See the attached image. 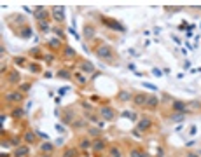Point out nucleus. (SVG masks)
<instances>
[{"label": "nucleus", "mask_w": 201, "mask_h": 157, "mask_svg": "<svg viewBox=\"0 0 201 157\" xmlns=\"http://www.w3.org/2000/svg\"><path fill=\"white\" fill-rule=\"evenodd\" d=\"M56 131H58V133H61V135H63V133H65V127H63L61 124H56Z\"/></svg>", "instance_id": "nucleus-45"}, {"label": "nucleus", "mask_w": 201, "mask_h": 157, "mask_svg": "<svg viewBox=\"0 0 201 157\" xmlns=\"http://www.w3.org/2000/svg\"><path fill=\"white\" fill-rule=\"evenodd\" d=\"M63 121H65V122H72V124H74V121H72V112H70V110H67V112H65V117H63Z\"/></svg>", "instance_id": "nucleus-39"}, {"label": "nucleus", "mask_w": 201, "mask_h": 157, "mask_svg": "<svg viewBox=\"0 0 201 157\" xmlns=\"http://www.w3.org/2000/svg\"><path fill=\"white\" fill-rule=\"evenodd\" d=\"M28 155H30V147L28 145H19L12 152V157H28Z\"/></svg>", "instance_id": "nucleus-9"}, {"label": "nucleus", "mask_w": 201, "mask_h": 157, "mask_svg": "<svg viewBox=\"0 0 201 157\" xmlns=\"http://www.w3.org/2000/svg\"><path fill=\"white\" fill-rule=\"evenodd\" d=\"M147 94H143V93H136V94H133V103L136 105V107H145L147 105Z\"/></svg>", "instance_id": "nucleus-13"}, {"label": "nucleus", "mask_w": 201, "mask_h": 157, "mask_svg": "<svg viewBox=\"0 0 201 157\" xmlns=\"http://www.w3.org/2000/svg\"><path fill=\"white\" fill-rule=\"evenodd\" d=\"M88 133H89V136H94V138H100V135H102V131H100L98 127H89Z\"/></svg>", "instance_id": "nucleus-33"}, {"label": "nucleus", "mask_w": 201, "mask_h": 157, "mask_svg": "<svg viewBox=\"0 0 201 157\" xmlns=\"http://www.w3.org/2000/svg\"><path fill=\"white\" fill-rule=\"evenodd\" d=\"M171 107H173V112H180V113H189L187 112V103L182 100H173V103H171Z\"/></svg>", "instance_id": "nucleus-10"}, {"label": "nucleus", "mask_w": 201, "mask_h": 157, "mask_svg": "<svg viewBox=\"0 0 201 157\" xmlns=\"http://www.w3.org/2000/svg\"><path fill=\"white\" fill-rule=\"evenodd\" d=\"M68 31H70V33L74 35V37H75V39H79V35L75 33V30H74V26H70V28H68Z\"/></svg>", "instance_id": "nucleus-46"}, {"label": "nucleus", "mask_w": 201, "mask_h": 157, "mask_svg": "<svg viewBox=\"0 0 201 157\" xmlns=\"http://www.w3.org/2000/svg\"><path fill=\"white\" fill-rule=\"evenodd\" d=\"M54 150V143H49V141H44V143H40V152L42 154H53Z\"/></svg>", "instance_id": "nucleus-18"}, {"label": "nucleus", "mask_w": 201, "mask_h": 157, "mask_svg": "<svg viewBox=\"0 0 201 157\" xmlns=\"http://www.w3.org/2000/svg\"><path fill=\"white\" fill-rule=\"evenodd\" d=\"M61 56H63V59L72 61V59H77V52H75V49L72 47V45L65 44V45H63V51H61Z\"/></svg>", "instance_id": "nucleus-7"}, {"label": "nucleus", "mask_w": 201, "mask_h": 157, "mask_svg": "<svg viewBox=\"0 0 201 157\" xmlns=\"http://www.w3.org/2000/svg\"><path fill=\"white\" fill-rule=\"evenodd\" d=\"M25 100V94L21 91H7L4 94V101H9V103H21Z\"/></svg>", "instance_id": "nucleus-5"}, {"label": "nucleus", "mask_w": 201, "mask_h": 157, "mask_svg": "<svg viewBox=\"0 0 201 157\" xmlns=\"http://www.w3.org/2000/svg\"><path fill=\"white\" fill-rule=\"evenodd\" d=\"M105 148H107V141H105V140H102V138H96L93 141L91 150H93V152H96V154H100V152H103Z\"/></svg>", "instance_id": "nucleus-11"}, {"label": "nucleus", "mask_w": 201, "mask_h": 157, "mask_svg": "<svg viewBox=\"0 0 201 157\" xmlns=\"http://www.w3.org/2000/svg\"><path fill=\"white\" fill-rule=\"evenodd\" d=\"M51 16H53V19L56 23H63L65 21V7L63 5H54L51 9Z\"/></svg>", "instance_id": "nucleus-6"}, {"label": "nucleus", "mask_w": 201, "mask_h": 157, "mask_svg": "<svg viewBox=\"0 0 201 157\" xmlns=\"http://www.w3.org/2000/svg\"><path fill=\"white\" fill-rule=\"evenodd\" d=\"M44 59L47 61V63H53V61H54V56H53V54H45Z\"/></svg>", "instance_id": "nucleus-42"}, {"label": "nucleus", "mask_w": 201, "mask_h": 157, "mask_svg": "<svg viewBox=\"0 0 201 157\" xmlns=\"http://www.w3.org/2000/svg\"><path fill=\"white\" fill-rule=\"evenodd\" d=\"M49 45H51V49H60L61 47V40L60 39H49Z\"/></svg>", "instance_id": "nucleus-30"}, {"label": "nucleus", "mask_w": 201, "mask_h": 157, "mask_svg": "<svg viewBox=\"0 0 201 157\" xmlns=\"http://www.w3.org/2000/svg\"><path fill=\"white\" fill-rule=\"evenodd\" d=\"M23 141H25L26 145L37 143V133H35V129H28L26 133H25V136H23Z\"/></svg>", "instance_id": "nucleus-12"}, {"label": "nucleus", "mask_w": 201, "mask_h": 157, "mask_svg": "<svg viewBox=\"0 0 201 157\" xmlns=\"http://www.w3.org/2000/svg\"><path fill=\"white\" fill-rule=\"evenodd\" d=\"M30 87H31V84H19V91H21V93H28V91H30Z\"/></svg>", "instance_id": "nucleus-36"}, {"label": "nucleus", "mask_w": 201, "mask_h": 157, "mask_svg": "<svg viewBox=\"0 0 201 157\" xmlns=\"http://www.w3.org/2000/svg\"><path fill=\"white\" fill-rule=\"evenodd\" d=\"M61 157H79V148L77 147H68L63 150Z\"/></svg>", "instance_id": "nucleus-17"}, {"label": "nucleus", "mask_w": 201, "mask_h": 157, "mask_svg": "<svg viewBox=\"0 0 201 157\" xmlns=\"http://www.w3.org/2000/svg\"><path fill=\"white\" fill-rule=\"evenodd\" d=\"M80 70H82L84 74H93V72H94V65L91 63L89 59H86V61L80 63Z\"/></svg>", "instance_id": "nucleus-16"}, {"label": "nucleus", "mask_w": 201, "mask_h": 157, "mask_svg": "<svg viewBox=\"0 0 201 157\" xmlns=\"http://www.w3.org/2000/svg\"><path fill=\"white\" fill-rule=\"evenodd\" d=\"M191 135H196V126H191Z\"/></svg>", "instance_id": "nucleus-48"}, {"label": "nucleus", "mask_w": 201, "mask_h": 157, "mask_svg": "<svg viewBox=\"0 0 201 157\" xmlns=\"http://www.w3.org/2000/svg\"><path fill=\"white\" fill-rule=\"evenodd\" d=\"M79 157H89V155H88V154H82V155H79Z\"/></svg>", "instance_id": "nucleus-49"}, {"label": "nucleus", "mask_w": 201, "mask_h": 157, "mask_svg": "<svg viewBox=\"0 0 201 157\" xmlns=\"http://www.w3.org/2000/svg\"><path fill=\"white\" fill-rule=\"evenodd\" d=\"M74 78H75V80H77L79 84H82V86L86 84V77H84L82 74H80V72H75V74H74Z\"/></svg>", "instance_id": "nucleus-31"}, {"label": "nucleus", "mask_w": 201, "mask_h": 157, "mask_svg": "<svg viewBox=\"0 0 201 157\" xmlns=\"http://www.w3.org/2000/svg\"><path fill=\"white\" fill-rule=\"evenodd\" d=\"M108 155L110 157H122V152H121V148H117L116 145H112L108 148Z\"/></svg>", "instance_id": "nucleus-27"}, {"label": "nucleus", "mask_w": 201, "mask_h": 157, "mask_svg": "<svg viewBox=\"0 0 201 157\" xmlns=\"http://www.w3.org/2000/svg\"><path fill=\"white\" fill-rule=\"evenodd\" d=\"M152 127V121L149 117H142L138 122H136V129L142 131V133H145V131H149Z\"/></svg>", "instance_id": "nucleus-8"}, {"label": "nucleus", "mask_w": 201, "mask_h": 157, "mask_svg": "<svg viewBox=\"0 0 201 157\" xmlns=\"http://www.w3.org/2000/svg\"><path fill=\"white\" fill-rule=\"evenodd\" d=\"M185 115H187V113L173 112V115L170 117V121H171V122H184V121H185Z\"/></svg>", "instance_id": "nucleus-24"}, {"label": "nucleus", "mask_w": 201, "mask_h": 157, "mask_svg": "<svg viewBox=\"0 0 201 157\" xmlns=\"http://www.w3.org/2000/svg\"><path fill=\"white\" fill-rule=\"evenodd\" d=\"M100 117H102V121L110 122L116 119V110L112 108V107H108V105H103L102 108H100Z\"/></svg>", "instance_id": "nucleus-4"}, {"label": "nucleus", "mask_w": 201, "mask_h": 157, "mask_svg": "<svg viewBox=\"0 0 201 157\" xmlns=\"http://www.w3.org/2000/svg\"><path fill=\"white\" fill-rule=\"evenodd\" d=\"M72 126H74V127H84L86 122H84V121H77V122L74 121V124H72Z\"/></svg>", "instance_id": "nucleus-40"}, {"label": "nucleus", "mask_w": 201, "mask_h": 157, "mask_svg": "<svg viewBox=\"0 0 201 157\" xmlns=\"http://www.w3.org/2000/svg\"><path fill=\"white\" fill-rule=\"evenodd\" d=\"M86 117H88V119H91L93 122H100V121H98V117H96V115H93V113H88Z\"/></svg>", "instance_id": "nucleus-44"}, {"label": "nucleus", "mask_w": 201, "mask_h": 157, "mask_svg": "<svg viewBox=\"0 0 201 157\" xmlns=\"http://www.w3.org/2000/svg\"><path fill=\"white\" fill-rule=\"evenodd\" d=\"M28 68H30V72H35V74H39V72H40V66L37 65V63H30Z\"/></svg>", "instance_id": "nucleus-37"}, {"label": "nucleus", "mask_w": 201, "mask_h": 157, "mask_svg": "<svg viewBox=\"0 0 201 157\" xmlns=\"http://www.w3.org/2000/svg\"><path fill=\"white\" fill-rule=\"evenodd\" d=\"M152 75H154V77H161V75H163V72H161L159 68H152Z\"/></svg>", "instance_id": "nucleus-41"}, {"label": "nucleus", "mask_w": 201, "mask_h": 157, "mask_svg": "<svg viewBox=\"0 0 201 157\" xmlns=\"http://www.w3.org/2000/svg\"><path fill=\"white\" fill-rule=\"evenodd\" d=\"M130 157H149V154L143 152L142 148H131V150H130Z\"/></svg>", "instance_id": "nucleus-23"}, {"label": "nucleus", "mask_w": 201, "mask_h": 157, "mask_svg": "<svg viewBox=\"0 0 201 157\" xmlns=\"http://www.w3.org/2000/svg\"><path fill=\"white\" fill-rule=\"evenodd\" d=\"M143 87H149V89H152V91H156V89H157L154 84H149V82H143Z\"/></svg>", "instance_id": "nucleus-43"}, {"label": "nucleus", "mask_w": 201, "mask_h": 157, "mask_svg": "<svg viewBox=\"0 0 201 157\" xmlns=\"http://www.w3.org/2000/svg\"><path fill=\"white\" fill-rule=\"evenodd\" d=\"M84 37L86 39H93L94 37V26H91V25L84 26Z\"/></svg>", "instance_id": "nucleus-26"}, {"label": "nucleus", "mask_w": 201, "mask_h": 157, "mask_svg": "<svg viewBox=\"0 0 201 157\" xmlns=\"http://www.w3.org/2000/svg\"><path fill=\"white\" fill-rule=\"evenodd\" d=\"M18 35L21 37V39H25V40H26V39H30L31 35H33V31H31V28H30V26H23L21 30L18 31Z\"/></svg>", "instance_id": "nucleus-19"}, {"label": "nucleus", "mask_w": 201, "mask_h": 157, "mask_svg": "<svg viewBox=\"0 0 201 157\" xmlns=\"http://www.w3.org/2000/svg\"><path fill=\"white\" fill-rule=\"evenodd\" d=\"M37 28L40 30V33H49V31H51L49 21H39V23H37Z\"/></svg>", "instance_id": "nucleus-21"}, {"label": "nucleus", "mask_w": 201, "mask_h": 157, "mask_svg": "<svg viewBox=\"0 0 201 157\" xmlns=\"http://www.w3.org/2000/svg\"><path fill=\"white\" fill-rule=\"evenodd\" d=\"M122 117H126V119H130V121H136L138 122V117H136V113L135 112H128V110H126V112H122Z\"/></svg>", "instance_id": "nucleus-29"}, {"label": "nucleus", "mask_w": 201, "mask_h": 157, "mask_svg": "<svg viewBox=\"0 0 201 157\" xmlns=\"http://www.w3.org/2000/svg\"><path fill=\"white\" fill-rule=\"evenodd\" d=\"M117 101L119 103H128V101H133V94L128 91H124V89H121L119 93H117Z\"/></svg>", "instance_id": "nucleus-14"}, {"label": "nucleus", "mask_w": 201, "mask_h": 157, "mask_svg": "<svg viewBox=\"0 0 201 157\" xmlns=\"http://www.w3.org/2000/svg\"><path fill=\"white\" fill-rule=\"evenodd\" d=\"M31 12H33V17L37 19V23H39V21H49L51 17H53V16H51V12H49V11H47L45 7H42V5L35 7L33 11H31Z\"/></svg>", "instance_id": "nucleus-3"}, {"label": "nucleus", "mask_w": 201, "mask_h": 157, "mask_svg": "<svg viewBox=\"0 0 201 157\" xmlns=\"http://www.w3.org/2000/svg\"><path fill=\"white\" fill-rule=\"evenodd\" d=\"M199 108H201V101H191V103H187V112H196Z\"/></svg>", "instance_id": "nucleus-28"}, {"label": "nucleus", "mask_w": 201, "mask_h": 157, "mask_svg": "<svg viewBox=\"0 0 201 157\" xmlns=\"http://www.w3.org/2000/svg\"><path fill=\"white\" fill-rule=\"evenodd\" d=\"M23 115H25V110L23 108H14L12 110V117L14 119H23Z\"/></svg>", "instance_id": "nucleus-32"}, {"label": "nucleus", "mask_w": 201, "mask_h": 157, "mask_svg": "<svg viewBox=\"0 0 201 157\" xmlns=\"http://www.w3.org/2000/svg\"><path fill=\"white\" fill-rule=\"evenodd\" d=\"M157 105H159V98H157V96H149L147 98V107L149 108H156Z\"/></svg>", "instance_id": "nucleus-25"}, {"label": "nucleus", "mask_w": 201, "mask_h": 157, "mask_svg": "<svg viewBox=\"0 0 201 157\" xmlns=\"http://www.w3.org/2000/svg\"><path fill=\"white\" fill-rule=\"evenodd\" d=\"M56 77L58 78H63V80H72V78H74V74H70V72H68V70H60L58 74H56Z\"/></svg>", "instance_id": "nucleus-22"}, {"label": "nucleus", "mask_w": 201, "mask_h": 157, "mask_svg": "<svg viewBox=\"0 0 201 157\" xmlns=\"http://www.w3.org/2000/svg\"><path fill=\"white\" fill-rule=\"evenodd\" d=\"M42 157H49V155H45V154H44V155H42Z\"/></svg>", "instance_id": "nucleus-51"}, {"label": "nucleus", "mask_w": 201, "mask_h": 157, "mask_svg": "<svg viewBox=\"0 0 201 157\" xmlns=\"http://www.w3.org/2000/svg\"><path fill=\"white\" fill-rule=\"evenodd\" d=\"M185 157H199V155H198V154H191V152H189V154H185Z\"/></svg>", "instance_id": "nucleus-47"}, {"label": "nucleus", "mask_w": 201, "mask_h": 157, "mask_svg": "<svg viewBox=\"0 0 201 157\" xmlns=\"http://www.w3.org/2000/svg\"><path fill=\"white\" fill-rule=\"evenodd\" d=\"M94 54L98 59H114V51L108 44H98L94 47Z\"/></svg>", "instance_id": "nucleus-1"}, {"label": "nucleus", "mask_w": 201, "mask_h": 157, "mask_svg": "<svg viewBox=\"0 0 201 157\" xmlns=\"http://www.w3.org/2000/svg\"><path fill=\"white\" fill-rule=\"evenodd\" d=\"M14 63H16L18 66H25V65H26V58H23V56L14 58Z\"/></svg>", "instance_id": "nucleus-34"}, {"label": "nucleus", "mask_w": 201, "mask_h": 157, "mask_svg": "<svg viewBox=\"0 0 201 157\" xmlns=\"http://www.w3.org/2000/svg\"><path fill=\"white\" fill-rule=\"evenodd\" d=\"M91 147H93V141H91L89 138H82L79 141V147L77 148H79V150H89Z\"/></svg>", "instance_id": "nucleus-20"}, {"label": "nucleus", "mask_w": 201, "mask_h": 157, "mask_svg": "<svg viewBox=\"0 0 201 157\" xmlns=\"http://www.w3.org/2000/svg\"><path fill=\"white\" fill-rule=\"evenodd\" d=\"M2 157H9V155H7V154H2Z\"/></svg>", "instance_id": "nucleus-50"}, {"label": "nucleus", "mask_w": 201, "mask_h": 157, "mask_svg": "<svg viewBox=\"0 0 201 157\" xmlns=\"http://www.w3.org/2000/svg\"><path fill=\"white\" fill-rule=\"evenodd\" d=\"M100 21H102L103 26H107V28H110V30H116V31H126V28L122 25H121L119 21H116V19H112V17H107V16H102L100 17Z\"/></svg>", "instance_id": "nucleus-2"}, {"label": "nucleus", "mask_w": 201, "mask_h": 157, "mask_svg": "<svg viewBox=\"0 0 201 157\" xmlns=\"http://www.w3.org/2000/svg\"><path fill=\"white\" fill-rule=\"evenodd\" d=\"M19 80H21V74L18 70H12V72L7 74V82L9 84H19Z\"/></svg>", "instance_id": "nucleus-15"}, {"label": "nucleus", "mask_w": 201, "mask_h": 157, "mask_svg": "<svg viewBox=\"0 0 201 157\" xmlns=\"http://www.w3.org/2000/svg\"><path fill=\"white\" fill-rule=\"evenodd\" d=\"M54 33H56V39H65V33H63V30L61 28H54Z\"/></svg>", "instance_id": "nucleus-38"}, {"label": "nucleus", "mask_w": 201, "mask_h": 157, "mask_svg": "<svg viewBox=\"0 0 201 157\" xmlns=\"http://www.w3.org/2000/svg\"><path fill=\"white\" fill-rule=\"evenodd\" d=\"M9 143L12 145V147H19V145H21V138H18V136H12Z\"/></svg>", "instance_id": "nucleus-35"}]
</instances>
